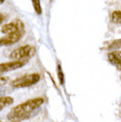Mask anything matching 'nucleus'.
<instances>
[{"instance_id":"1","label":"nucleus","mask_w":121,"mask_h":122,"mask_svg":"<svg viewBox=\"0 0 121 122\" xmlns=\"http://www.w3.org/2000/svg\"><path fill=\"white\" fill-rule=\"evenodd\" d=\"M43 103H44V100L42 97H36V99L27 101L13 108L7 114V119L11 122H21L23 120L29 119L37 114V111L42 106Z\"/></svg>"},{"instance_id":"2","label":"nucleus","mask_w":121,"mask_h":122,"mask_svg":"<svg viewBox=\"0 0 121 122\" xmlns=\"http://www.w3.org/2000/svg\"><path fill=\"white\" fill-rule=\"evenodd\" d=\"M40 75L37 73L29 74V75H23L19 78H15L10 82V85L15 88H23V87H29L39 82Z\"/></svg>"},{"instance_id":"3","label":"nucleus","mask_w":121,"mask_h":122,"mask_svg":"<svg viewBox=\"0 0 121 122\" xmlns=\"http://www.w3.org/2000/svg\"><path fill=\"white\" fill-rule=\"evenodd\" d=\"M36 52V48L33 45H24L21 46L19 48H16L15 50H12L11 53L9 55V57L11 60L18 61V60H28L30 57H32L35 55Z\"/></svg>"},{"instance_id":"4","label":"nucleus","mask_w":121,"mask_h":122,"mask_svg":"<svg viewBox=\"0 0 121 122\" xmlns=\"http://www.w3.org/2000/svg\"><path fill=\"white\" fill-rule=\"evenodd\" d=\"M24 31V23H23L20 19H15L12 22L5 24L1 27V33L5 34V35H9V34L18 33Z\"/></svg>"},{"instance_id":"5","label":"nucleus","mask_w":121,"mask_h":122,"mask_svg":"<svg viewBox=\"0 0 121 122\" xmlns=\"http://www.w3.org/2000/svg\"><path fill=\"white\" fill-rule=\"evenodd\" d=\"M28 63V60H18V61H11V62H6L0 64V73H5L9 71H13L16 69L24 67Z\"/></svg>"},{"instance_id":"6","label":"nucleus","mask_w":121,"mask_h":122,"mask_svg":"<svg viewBox=\"0 0 121 122\" xmlns=\"http://www.w3.org/2000/svg\"><path fill=\"white\" fill-rule=\"evenodd\" d=\"M23 36H24V31L5 35L4 37L0 38V46H8V45L15 44V43H16L22 39Z\"/></svg>"},{"instance_id":"7","label":"nucleus","mask_w":121,"mask_h":122,"mask_svg":"<svg viewBox=\"0 0 121 122\" xmlns=\"http://www.w3.org/2000/svg\"><path fill=\"white\" fill-rule=\"evenodd\" d=\"M108 60L111 64L115 66L121 65V51L120 50H113L108 55Z\"/></svg>"},{"instance_id":"8","label":"nucleus","mask_w":121,"mask_h":122,"mask_svg":"<svg viewBox=\"0 0 121 122\" xmlns=\"http://www.w3.org/2000/svg\"><path fill=\"white\" fill-rule=\"evenodd\" d=\"M13 103V99L10 97H0V108L3 109L5 107H8Z\"/></svg>"},{"instance_id":"9","label":"nucleus","mask_w":121,"mask_h":122,"mask_svg":"<svg viewBox=\"0 0 121 122\" xmlns=\"http://www.w3.org/2000/svg\"><path fill=\"white\" fill-rule=\"evenodd\" d=\"M112 22L115 24H121V10H115L112 12L111 15Z\"/></svg>"},{"instance_id":"10","label":"nucleus","mask_w":121,"mask_h":122,"mask_svg":"<svg viewBox=\"0 0 121 122\" xmlns=\"http://www.w3.org/2000/svg\"><path fill=\"white\" fill-rule=\"evenodd\" d=\"M32 4L33 7H34V10L37 15H41L42 13V7H41V2L40 0H32Z\"/></svg>"},{"instance_id":"11","label":"nucleus","mask_w":121,"mask_h":122,"mask_svg":"<svg viewBox=\"0 0 121 122\" xmlns=\"http://www.w3.org/2000/svg\"><path fill=\"white\" fill-rule=\"evenodd\" d=\"M58 77H59L60 84V85H64V83H65V77H64V74H63L62 68H60V65L58 66Z\"/></svg>"},{"instance_id":"12","label":"nucleus","mask_w":121,"mask_h":122,"mask_svg":"<svg viewBox=\"0 0 121 122\" xmlns=\"http://www.w3.org/2000/svg\"><path fill=\"white\" fill-rule=\"evenodd\" d=\"M110 48H121V39L113 42L111 45H109Z\"/></svg>"},{"instance_id":"13","label":"nucleus","mask_w":121,"mask_h":122,"mask_svg":"<svg viewBox=\"0 0 121 122\" xmlns=\"http://www.w3.org/2000/svg\"><path fill=\"white\" fill-rule=\"evenodd\" d=\"M8 77H5V76H0V88H1L2 86H4L6 83H7L8 81Z\"/></svg>"},{"instance_id":"14","label":"nucleus","mask_w":121,"mask_h":122,"mask_svg":"<svg viewBox=\"0 0 121 122\" xmlns=\"http://www.w3.org/2000/svg\"><path fill=\"white\" fill-rule=\"evenodd\" d=\"M4 20H5V15L0 12V26H1V24L4 22Z\"/></svg>"},{"instance_id":"15","label":"nucleus","mask_w":121,"mask_h":122,"mask_svg":"<svg viewBox=\"0 0 121 122\" xmlns=\"http://www.w3.org/2000/svg\"><path fill=\"white\" fill-rule=\"evenodd\" d=\"M3 2H4V0H0V5H1Z\"/></svg>"},{"instance_id":"16","label":"nucleus","mask_w":121,"mask_h":122,"mask_svg":"<svg viewBox=\"0 0 121 122\" xmlns=\"http://www.w3.org/2000/svg\"><path fill=\"white\" fill-rule=\"evenodd\" d=\"M117 68H118V69L121 71V65H119V66H117Z\"/></svg>"},{"instance_id":"17","label":"nucleus","mask_w":121,"mask_h":122,"mask_svg":"<svg viewBox=\"0 0 121 122\" xmlns=\"http://www.w3.org/2000/svg\"><path fill=\"white\" fill-rule=\"evenodd\" d=\"M1 110H2V109H1V108H0V111H1Z\"/></svg>"},{"instance_id":"18","label":"nucleus","mask_w":121,"mask_h":122,"mask_svg":"<svg viewBox=\"0 0 121 122\" xmlns=\"http://www.w3.org/2000/svg\"><path fill=\"white\" fill-rule=\"evenodd\" d=\"M0 122H3V121H0ZM10 122H11V121H10Z\"/></svg>"}]
</instances>
